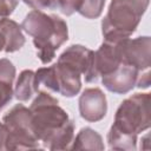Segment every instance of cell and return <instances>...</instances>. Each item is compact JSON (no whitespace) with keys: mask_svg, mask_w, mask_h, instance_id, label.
Listing matches in <instances>:
<instances>
[{"mask_svg":"<svg viewBox=\"0 0 151 151\" xmlns=\"http://www.w3.org/2000/svg\"><path fill=\"white\" fill-rule=\"evenodd\" d=\"M105 0H83L78 13L86 19H97L101 15Z\"/></svg>","mask_w":151,"mask_h":151,"instance_id":"17","label":"cell"},{"mask_svg":"<svg viewBox=\"0 0 151 151\" xmlns=\"http://www.w3.org/2000/svg\"><path fill=\"white\" fill-rule=\"evenodd\" d=\"M120 39H104L100 47L93 52L92 77L96 83L99 77L113 72L122 64V41Z\"/></svg>","mask_w":151,"mask_h":151,"instance_id":"6","label":"cell"},{"mask_svg":"<svg viewBox=\"0 0 151 151\" xmlns=\"http://www.w3.org/2000/svg\"><path fill=\"white\" fill-rule=\"evenodd\" d=\"M93 52L86 46L73 44L68 46L58 58L57 61L65 63L85 77L86 83H94L92 77V64H93Z\"/></svg>","mask_w":151,"mask_h":151,"instance_id":"9","label":"cell"},{"mask_svg":"<svg viewBox=\"0 0 151 151\" xmlns=\"http://www.w3.org/2000/svg\"><path fill=\"white\" fill-rule=\"evenodd\" d=\"M32 130L44 147L67 150L74 139V123L59 105L57 98L45 91L38 92L29 106Z\"/></svg>","mask_w":151,"mask_h":151,"instance_id":"1","label":"cell"},{"mask_svg":"<svg viewBox=\"0 0 151 151\" xmlns=\"http://www.w3.org/2000/svg\"><path fill=\"white\" fill-rule=\"evenodd\" d=\"M21 28L33 38L37 57L45 65L54 59L55 52L68 39V28L64 19L38 9L26 14Z\"/></svg>","mask_w":151,"mask_h":151,"instance_id":"2","label":"cell"},{"mask_svg":"<svg viewBox=\"0 0 151 151\" xmlns=\"http://www.w3.org/2000/svg\"><path fill=\"white\" fill-rule=\"evenodd\" d=\"M13 94H14L13 85L0 81V111L12 100Z\"/></svg>","mask_w":151,"mask_h":151,"instance_id":"21","label":"cell"},{"mask_svg":"<svg viewBox=\"0 0 151 151\" xmlns=\"http://www.w3.org/2000/svg\"><path fill=\"white\" fill-rule=\"evenodd\" d=\"M0 29L5 38L4 52L13 53L19 51L25 45V35L22 34L21 25L17 21L9 18H4L0 20Z\"/></svg>","mask_w":151,"mask_h":151,"instance_id":"12","label":"cell"},{"mask_svg":"<svg viewBox=\"0 0 151 151\" xmlns=\"http://www.w3.org/2000/svg\"><path fill=\"white\" fill-rule=\"evenodd\" d=\"M35 77L39 85H44L47 90L67 98L74 97L81 88V73L61 61L38 68Z\"/></svg>","mask_w":151,"mask_h":151,"instance_id":"5","label":"cell"},{"mask_svg":"<svg viewBox=\"0 0 151 151\" xmlns=\"http://www.w3.org/2000/svg\"><path fill=\"white\" fill-rule=\"evenodd\" d=\"M22 1L33 9H38V11L59 8V0H22Z\"/></svg>","mask_w":151,"mask_h":151,"instance_id":"19","label":"cell"},{"mask_svg":"<svg viewBox=\"0 0 151 151\" xmlns=\"http://www.w3.org/2000/svg\"><path fill=\"white\" fill-rule=\"evenodd\" d=\"M139 73L140 72L136 67L127 64H120L113 72L101 77V84L112 93L125 94L136 86Z\"/></svg>","mask_w":151,"mask_h":151,"instance_id":"10","label":"cell"},{"mask_svg":"<svg viewBox=\"0 0 151 151\" xmlns=\"http://www.w3.org/2000/svg\"><path fill=\"white\" fill-rule=\"evenodd\" d=\"M39 140L33 132H9L6 140V150L39 149Z\"/></svg>","mask_w":151,"mask_h":151,"instance_id":"15","label":"cell"},{"mask_svg":"<svg viewBox=\"0 0 151 151\" xmlns=\"http://www.w3.org/2000/svg\"><path fill=\"white\" fill-rule=\"evenodd\" d=\"M38 92L39 84L35 77V72L32 70H24L17 79L14 97L19 101H28Z\"/></svg>","mask_w":151,"mask_h":151,"instance_id":"13","label":"cell"},{"mask_svg":"<svg viewBox=\"0 0 151 151\" xmlns=\"http://www.w3.org/2000/svg\"><path fill=\"white\" fill-rule=\"evenodd\" d=\"M150 93H134L118 106L112 126L124 133L137 136L151 126Z\"/></svg>","mask_w":151,"mask_h":151,"instance_id":"4","label":"cell"},{"mask_svg":"<svg viewBox=\"0 0 151 151\" xmlns=\"http://www.w3.org/2000/svg\"><path fill=\"white\" fill-rule=\"evenodd\" d=\"M101 136L91 127H83L77 133L71 149L73 150H104Z\"/></svg>","mask_w":151,"mask_h":151,"instance_id":"14","label":"cell"},{"mask_svg":"<svg viewBox=\"0 0 151 151\" xmlns=\"http://www.w3.org/2000/svg\"><path fill=\"white\" fill-rule=\"evenodd\" d=\"M4 48H5V38H4V34L0 29V52L4 51Z\"/></svg>","mask_w":151,"mask_h":151,"instance_id":"25","label":"cell"},{"mask_svg":"<svg viewBox=\"0 0 151 151\" xmlns=\"http://www.w3.org/2000/svg\"><path fill=\"white\" fill-rule=\"evenodd\" d=\"M19 0H0V20L8 18L17 8Z\"/></svg>","mask_w":151,"mask_h":151,"instance_id":"22","label":"cell"},{"mask_svg":"<svg viewBox=\"0 0 151 151\" xmlns=\"http://www.w3.org/2000/svg\"><path fill=\"white\" fill-rule=\"evenodd\" d=\"M136 86L139 88H147L150 86V71L149 70L143 71L138 74Z\"/></svg>","mask_w":151,"mask_h":151,"instance_id":"23","label":"cell"},{"mask_svg":"<svg viewBox=\"0 0 151 151\" xmlns=\"http://www.w3.org/2000/svg\"><path fill=\"white\" fill-rule=\"evenodd\" d=\"M107 143L112 150H136L137 149V136L124 133L113 126L110 127L107 133Z\"/></svg>","mask_w":151,"mask_h":151,"instance_id":"16","label":"cell"},{"mask_svg":"<svg viewBox=\"0 0 151 151\" xmlns=\"http://www.w3.org/2000/svg\"><path fill=\"white\" fill-rule=\"evenodd\" d=\"M2 122L11 132H33L31 110L22 104H17L6 112Z\"/></svg>","mask_w":151,"mask_h":151,"instance_id":"11","label":"cell"},{"mask_svg":"<svg viewBox=\"0 0 151 151\" xmlns=\"http://www.w3.org/2000/svg\"><path fill=\"white\" fill-rule=\"evenodd\" d=\"M15 78V67L13 63L7 58L0 59V81L12 84Z\"/></svg>","mask_w":151,"mask_h":151,"instance_id":"18","label":"cell"},{"mask_svg":"<svg viewBox=\"0 0 151 151\" xmlns=\"http://www.w3.org/2000/svg\"><path fill=\"white\" fill-rule=\"evenodd\" d=\"M81 2L83 0H59V9L63 14L70 17L79 11Z\"/></svg>","mask_w":151,"mask_h":151,"instance_id":"20","label":"cell"},{"mask_svg":"<svg viewBox=\"0 0 151 151\" xmlns=\"http://www.w3.org/2000/svg\"><path fill=\"white\" fill-rule=\"evenodd\" d=\"M150 0H111L101 20L104 39L130 38L137 29Z\"/></svg>","mask_w":151,"mask_h":151,"instance_id":"3","label":"cell"},{"mask_svg":"<svg viewBox=\"0 0 151 151\" xmlns=\"http://www.w3.org/2000/svg\"><path fill=\"white\" fill-rule=\"evenodd\" d=\"M122 64L136 67L139 72L146 71L151 65V39L150 37L125 38L122 41Z\"/></svg>","mask_w":151,"mask_h":151,"instance_id":"7","label":"cell"},{"mask_svg":"<svg viewBox=\"0 0 151 151\" xmlns=\"http://www.w3.org/2000/svg\"><path fill=\"white\" fill-rule=\"evenodd\" d=\"M80 117L90 123L101 120L107 112L106 96L99 87L85 88L78 100Z\"/></svg>","mask_w":151,"mask_h":151,"instance_id":"8","label":"cell"},{"mask_svg":"<svg viewBox=\"0 0 151 151\" xmlns=\"http://www.w3.org/2000/svg\"><path fill=\"white\" fill-rule=\"evenodd\" d=\"M8 129L4 124V122H0V150H6V140H7Z\"/></svg>","mask_w":151,"mask_h":151,"instance_id":"24","label":"cell"}]
</instances>
